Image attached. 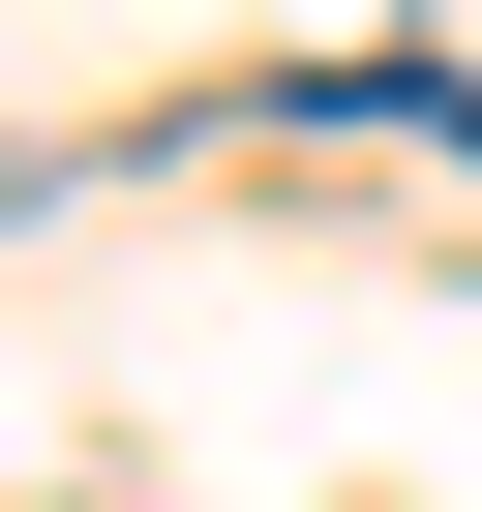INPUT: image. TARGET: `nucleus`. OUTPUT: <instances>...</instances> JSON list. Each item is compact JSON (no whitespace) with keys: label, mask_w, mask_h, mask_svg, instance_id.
I'll use <instances>...</instances> for the list:
<instances>
[]
</instances>
